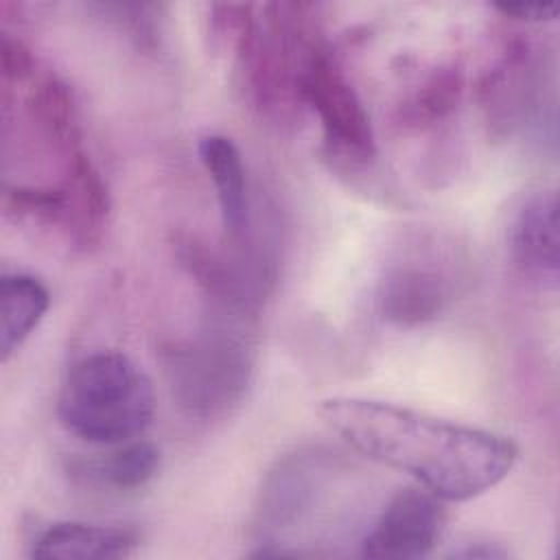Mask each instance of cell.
<instances>
[{
    "instance_id": "obj_1",
    "label": "cell",
    "mask_w": 560,
    "mask_h": 560,
    "mask_svg": "<svg viewBox=\"0 0 560 560\" xmlns=\"http://www.w3.org/2000/svg\"><path fill=\"white\" fill-rule=\"evenodd\" d=\"M319 416L361 455L402 470L446 501H468L505 479L518 446L494 431L394 402L332 396Z\"/></svg>"
},
{
    "instance_id": "obj_2",
    "label": "cell",
    "mask_w": 560,
    "mask_h": 560,
    "mask_svg": "<svg viewBox=\"0 0 560 560\" xmlns=\"http://www.w3.org/2000/svg\"><path fill=\"white\" fill-rule=\"evenodd\" d=\"M162 361L171 394L188 416L223 418L243 402L252 385V322L210 311L192 337L162 350Z\"/></svg>"
},
{
    "instance_id": "obj_3",
    "label": "cell",
    "mask_w": 560,
    "mask_h": 560,
    "mask_svg": "<svg viewBox=\"0 0 560 560\" xmlns=\"http://www.w3.org/2000/svg\"><path fill=\"white\" fill-rule=\"evenodd\" d=\"M155 398L147 374L122 352H94L66 374L59 422L94 444H118L140 435L153 420Z\"/></svg>"
},
{
    "instance_id": "obj_4",
    "label": "cell",
    "mask_w": 560,
    "mask_h": 560,
    "mask_svg": "<svg viewBox=\"0 0 560 560\" xmlns=\"http://www.w3.org/2000/svg\"><path fill=\"white\" fill-rule=\"evenodd\" d=\"M350 472L352 464L326 446H306L280 457L256 494L254 556H287V545L328 514Z\"/></svg>"
},
{
    "instance_id": "obj_5",
    "label": "cell",
    "mask_w": 560,
    "mask_h": 560,
    "mask_svg": "<svg viewBox=\"0 0 560 560\" xmlns=\"http://www.w3.org/2000/svg\"><path fill=\"white\" fill-rule=\"evenodd\" d=\"M459 287L457 256L440 243H416L383 269L376 289L378 313L394 326H420L440 317Z\"/></svg>"
},
{
    "instance_id": "obj_6",
    "label": "cell",
    "mask_w": 560,
    "mask_h": 560,
    "mask_svg": "<svg viewBox=\"0 0 560 560\" xmlns=\"http://www.w3.org/2000/svg\"><path fill=\"white\" fill-rule=\"evenodd\" d=\"M302 103L317 114L326 147L354 164L376 155L370 114L339 63L322 46L308 61L302 79Z\"/></svg>"
},
{
    "instance_id": "obj_7",
    "label": "cell",
    "mask_w": 560,
    "mask_h": 560,
    "mask_svg": "<svg viewBox=\"0 0 560 560\" xmlns=\"http://www.w3.org/2000/svg\"><path fill=\"white\" fill-rule=\"evenodd\" d=\"M444 508L427 488H402L389 497L359 540L363 558L413 560L427 556L440 540Z\"/></svg>"
},
{
    "instance_id": "obj_8",
    "label": "cell",
    "mask_w": 560,
    "mask_h": 560,
    "mask_svg": "<svg viewBox=\"0 0 560 560\" xmlns=\"http://www.w3.org/2000/svg\"><path fill=\"white\" fill-rule=\"evenodd\" d=\"M514 262L538 280H558V203L556 195L538 190L516 208L508 230Z\"/></svg>"
},
{
    "instance_id": "obj_9",
    "label": "cell",
    "mask_w": 560,
    "mask_h": 560,
    "mask_svg": "<svg viewBox=\"0 0 560 560\" xmlns=\"http://www.w3.org/2000/svg\"><path fill=\"white\" fill-rule=\"evenodd\" d=\"M59 186L66 199L61 223L72 241L79 247L98 243L109 217V192L81 144L66 153V171Z\"/></svg>"
},
{
    "instance_id": "obj_10",
    "label": "cell",
    "mask_w": 560,
    "mask_h": 560,
    "mask_svg": "<svg viewBox=\"0 0 560 560\" xmlns=\"http://www.w3.org/2000/svg\"><path fill=\"white\" fill-rule=\"evenodd\" d=\"M138 547V534L129 527L57 521L44 527L31 542L33 558L46 560H116Z\"/></svg>"
},
{
    "instance_id": "obj_11",
    "label": "cell",
    "mask_w": 560,
    "mask_h": 560,
    "mask_svg": "<svg viewBox=\"0 0 560 560\" xmlns=\"http://www.w3.org/2000/svg\"><path fill=\"white\" fill-rule=\"evenodd\" d=\"M197 149L201 164L214 184L223 228L230 241H243L249 232V195L241 151L221 133L203 136Z\"/></svg>"
},
{
    "instance_id": "obj_12",
    "label": "cell",
    "mask_w": 560,
    "mask_h": 560,
    "mask_svg": "<svg viewBox=\"0 0 560 560\" xmlns=\"http://www.w3.org/2000/svg\"><path fill=\"white\" fill-rule=\"evenodd\" d=\"M50 306L44 282L31 273H4L0 280V354L15 352L37 328Z\"/></svg>"
},
{
    "instance_id": "obj_13",
    "label": "cell",
    "mask_w": 560,
    "mask_h": 560,
    "mask_svg": "<svg viewBox=\"0 0 560 560\" xmlns=\"http://www.w3.org/2000/svg\"><path fill=\"white\" fill-rule=\"evenodd\" d=\"M464 79L457 66H440L398 105L396 120L409 129H424L451 114L462 96Z\"/></svg>"
},
{
    "instance_id": "obj_14",
    "label": "cell",
    "mask_w": 560,
    "mask_h": 560,
    "mask_svg": "<svg viewBox=\"0 0 560 560\" xmlns=\"http://www.w3.org/2000/svg\"><path fill=\"white\" fill-rule=\"evenodd\" d=\"M83 475L116 490H136L160 470V448L151 442H131L105 459L81 464Z\"/></svg>"
},
{
    "instance_id": "obj_15",
    "label": "cell",
    "mask_w": 560,
    "mask_h": 560,
    "mask_svg": "<svg viewBox=\"0 0 560 560\" xmlns=\"http://www.w3.org/2000/svg\"><path fill=\"white\" fill-rule=\"evenodd\" d=\"M4 206L15 217H31L48 223L63 221V190L61 186L37 188V186H4Z\"/></svg>"
},
{
    "instance_id": "obj_16",
    "label": "cell",
    "mask_w": 560,
    "mask_h": 560,
    "mask_svg": "<svg viewBox=\"0 0 560 560\" xmlns=\"http://www.w3.org/2000/svg\"><path fill=\"white\" fill-rule=\"evenodd\" d=\"M0 66H2V81L4 85L24 81L26 77L33 74L35 61L31 50L9 33H2L0 39Z\"/></svg>"
},
{
    "instance_id": "obj_17",
    "label": "cell",
    "mask_w": 560,
    "mask_h": 560,
    "mask_svg": "<svg viewBox=\"0 0 560 560\" xmlns=\"http://www.w3.org/2000/svg\"><path fill=\"white\" fill-rule=\"evenodd\" d=\"M448 558H464V560H499V558H510V549L503 547L501 542H492V540H468V542H459L457 547H453L448 553Z\"/></svg>"
},
{
    "instance_id": "obj_18",
    "label": "cell",
    "mask_w": 560,
    "mask_h": 560,
    "mask_svg": "<svg viewBox=\"0 0 560 560\" xmlns=\"http://www.w3.org/2000/svg\"><path fill=\"white\" fill-rule=\"evenodd\" d=\"M497 11H501L503 15H512L514 20L521 22H545V20H553L558 15V7L556 4H497Z\"/></svg>"
}]
</instances>
